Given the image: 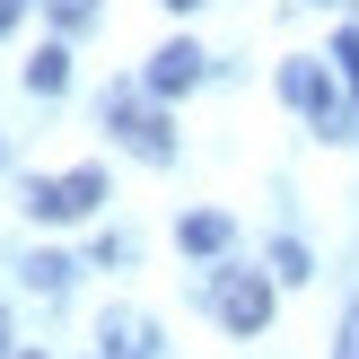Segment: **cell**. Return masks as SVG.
Instances as JSON below:
<instances>
[{
    "instance_id": "6da1fadb",
    "label": "cell",
    "mask_w": 359,
    "mask_h": 359,
    "mask_svg": "<svg viewBox=\"0 0 359 359\" xmlns=\"http://www.w3.org/2000/svg\"><path fill=\"white\" fill-rule=\"evenodd\" d=\"M97 202H105V175L97 167H79V175H35V184H27V210H35V219H88Z\"/></svg>"
},
{
    "instance_id": "7a4b0ae2",
    "label": "cell",
    "mask_w": 359,
    "mask_h": 359,
    "mask_svg": "<svg viewBox=\"0 0 359 359\" xmlns=\"http://www.w3.org/2000/svg\"><path fill=\"white\" fill-rule=\"evenodd\" d=\"M210 307H219L228 333H263V325H272V280H255V272H210Z\"/></svg>"
},
{
    "instance_id": "3957f363",
    "label": "cell",
    "mask_w": 359,
    "mask_h": 359,
    "mask_svg": "<svg viewBox=\"0 0 359 359\" xmlns=\"http://www.w3.org/2000/svg\"><path fill=\"white\" fill-rule=\"evenodd\" d=\"M105 123H114V132H123V149H140V158H167V149H175V140H167V123H158L149 105L132 97V88H114V97H105Z\"/></svg>"
},
{
    "instance_id": "277c9868",
    "label": "cell",
    "mask_w": 359,
    "mask_h": 359,
    "mask_svg": "<svg viewBox=\"0 0 359 359\" xmlns=\"http://www.w3.org/2000/svg\"><path fill=\"white\" fill-rule=\"evenodd\" d=\"M280 97H290L298 114H316V132H342V114H333V79L316 62H280Z\"/></svg>"
},
{
    "instance_id": "5b68a950",
    "label": "cell",
    "mask_w": 359,
    "mask_h": 359,
    "mask_svg": "<svg viewBox=\"0 0 359 359\" xmlns=\"http://www.w3.org/2000/svg\"><path fill=\"white\" fill-rule=\"evenodd\" d=\"M193 79H202V53H193V44H167V53L149 62V88H158V97H184Z\"/></svg>"
},
{
    "instance_id": "8992f818",
    "label": "cell",
    "mask_w": 359,
    "mask_h": 359,
    "mask_svg": "<svg viewBox=\"0 0 359 359\" xmlns=\"http://www.w3.org/2000/svg\"><path fill=\"white\" fill-rule=\"evenodd\" d=\"M105 351H114V359H149V351H158L149 316H132V307H123V316H105Z\"/></svg>"
},
{
    "instance_id": "52a82bcc",
    "label": "cell",
    "mask_w": 359,
    "mask_h": 359,
    "mask_svg": "<svg viewBox=\"0 0 359 359\" xmlns=\"http://www.w3.org/2000/svg\"><path fill=\"white\" fill-rule=\"evenodd\" d=\"M27 88H35V97H62V88H70V53H62V44H44V53L27 62Z\"/></svg>"
},
{
    "instance_id": "ba28073f",
    "label": "cell",
    "mask_w": 359,
    "mask_h": 359,
    "mask_svg": "<svg viewBox=\"0 0 359 359\" xmlns=\"http://www.w3.org/2000/svg\"><path fill=\"white\" fill-rule=\"evenodd\" d=\"M228 245V210H193L184 219V255H219Z\"/></svg>"
},
{
    "instance_id": "9c48e42d",
    "label": "cell",
    "mask_w": 359,
    "mask_h": 359,
    "mask_svg": "<svg viewBox=\"0 0 359 359\" xmlns=\"http://www.w3.org/2000/svg\"><path fill=\"white\" fill-rule=\"evenodd\" d=\"M272 272H280V280H307V245L280 237V245H272Z\"/></svg>"
},
{
    "instance_id": "30bf717a",
    "label": "cell",
    "mask_w": 359,
    "mask_h": 359,
    "mask_svg": "<svg viewBox=\"0 0 359 359\" xmlns=\"http://www.w3.org/2000/svg\"><path fill=\"white\" fill-rule=\"evenodd\" d=\"M27 280H35V290H62L70 263H62V255H35V263H27Z\"/></svg>"
},
{
    "instance_id": "8fae6325",
    "label": "cell",
    "mask_w": 359,
    "mask_h": 359,
    "mask_svg": "<svg viewBox=\"0 0 359 359\" xmlns=\"http://www.w3.org/2000/svg\"><path fill=\"white\" fill-rule=\"evenodd\" d=\"M333 62H342V79L359 88V35H351V27H342V35H333Z\"/></svg>"
},
{
    "instance_id": "7c38bea8",
    "label": "cell",
    "mask_w": 359,
    "mask_h": 359,
    "mask_svg": "<svg viewBox=\"0 0 359 359\" xmlns=\"http://www.w3.org/2000/svg\"><path fill=\"white\" fill-rule=\"evenodd\" d=\"M53 18H62V27H88V18H97V0H44Z\"/></svg>"
},
{
    "instance_id": "4fadbf2b",
    "label": "cell",
    "mask_w": 359,
    "mask_h": 359,
    "mask_svg": "<svg viewBox=\"0 0 359 359\" xmlns=\"http://www.w3.org/2000/svg\"><path fill=\"white\" fill-rule=\"evenodd\" d=\"M342 359H359V298H351V316H342Z\"/></svg>"
},
{
    "instance_id": "5bb4252c",
    "label": "cell",
    "mask_w": 359,
    "mask_h": 359,
    "mask_svg": "<svg viewBox=\"0 0 359 359\" xmlns=\"http://www.w3.org/2000/svg\"><path fill=\"white\" fill-rule=\"evenodd\" d=\"M18 9H27V0H0V27H18Z\"/></svg>"
},
{
    "instance_id": "9a60e30c",
    "label": "cell",
    "mask_w": 359,
    "mask_h": 359,
    "mask_svg": "<svg viewBox=\"0 0 359 359\" xmlns=\"http://www.w3.org/2000/svg\"><path fill=\"white\" fill-rule=\"evenodd\" d=\"M0 359H9V325H0Z\"/></svg>"
},
{
    "instance_id": "2e32d148",
    "label": "cell",
    "mask_w": 359,
    "mask_h": 359,
    "mask_svg": "<svg viewBox=\"0 0 359 359\" xmlns=\"http://www.w3.org/2000/svg\"><path fill=\"white\" fill-rule=\"evenodd\" d=\"M0 167H9V140H0Z\"/></svg>"
},
{
    "instance_id": "e0dca14e",
    "label": "cell",
    "mask_w": 359,
    "mask_h": 359,
    "mask_svg": "<svg viewBox=\"0 0 359 359\" xmlns=\"http://www.w3.org/2000/svg\"><path fill=\"white\" fill-rule=\"evenodd\" d=\"M167 9H193V0H167Z\"/></svg>"
}]
</instances>
